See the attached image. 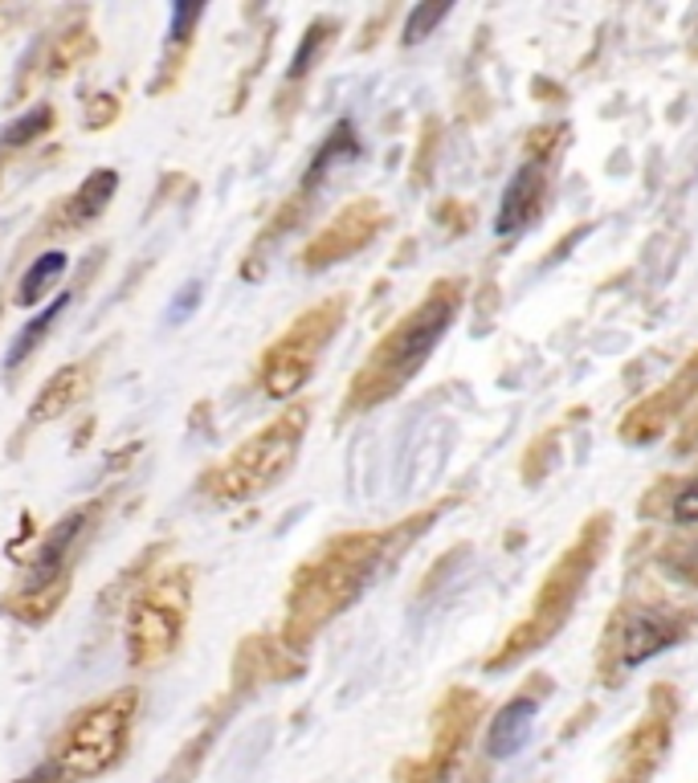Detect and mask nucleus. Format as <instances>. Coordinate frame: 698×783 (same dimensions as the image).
Returning a JSON list of instances; mask_svg holds the SVG:
<instances>
[{"instance_id": "1", "label": "nucleus", "mask_w": 698, "mask_h": 783, "mask_svg": "<svg viewBox=\"0 0 698 783\" xmlns=\"http://www.w3.org/2000/svg\"><path fill=\"white\" fill-rule=\"evenodd\" d=\"M397 530H347L323 542L295 575H290V596H286L282 620V649L302 653L319 637V628L331 625L343 608H352L376 568L392 556Z\"/></svg>"}, {"instance_id": "2", "label": "nucleus", "mask_w": 698, "mask_h": 783, "mask_svg": "<svg viewBox=\"0 0 698 783\" xmlns=\"http://www.w3.org/2000/svg\"><path fill=\"white\" fill-rule=\"evenodd\" d=\"M457 306H462V282L445 278V282L433 286L425 302L405 314L397 327L372 347L368 363L352 376L347 396H343V416L368 413L376 404H385L388 396H397L400 388L421 371V363L433 356V347L442 343V335L454 323Z\"/></svg>"}, {"instance_id": "3", "label": "nucleus", "mask_w": 698, "mask_h": 783, "mask_svg": "<svg viewBox=\"0 0 698 783\" xmlns=\"http://www.w3.org/2000/svg\"><path fill=\"white\" fill-rule=\"evenodd\" d=\"M307 425H311V409L307 404H295L282 416H274L266 428H257L254 437H245L229 454V461L213 466L200 478V494L229 506V502H250L257 494L274 490L290 473V466H295L302 437H307Z\"/></svg>"}, {"instance_id": "4", "label": "nucleus", "mask_w": 698, "mask_h": 783, "mask_svg": "<svg viewBox=\"0 0 698 783\" xmlns=\"http://www.w3.org/2000/svg\"><path fill=\"white\" fill-rule=\"evenodd\" d=\"M135 711H140V690L123 685L107 698L90 702L74 714L66 727L57 730V739L49 742V768L66 783H82L95 775H107L111 768L123 763L131 742V727H135Z\"/></svg>"}, {"instance_id": "5", "label": "nucleus", "mask_w": 698, "mask_h": 783, "mask_svg": "<svg viewBox=\"0 0 698 783\" xmlns=\"http://www.w3.org/2000/svg\"><path fill=\"white\" fill-rule=\"evenodd\" d=\"M192 588H197V571L188 563H176L135 592L128 613L131 670H156L180 649L188 628V608H192Z\"/></svg>"}, {"instance_id": "6", "label": "nucleus", "mask_w": 698, "mask_h": 783, "mask_svg": "<svg viewBox=\"0 0 698 783\" xmlns=\"http://www.w3.org/2000/svg\"><path fill=\"white\" fill-rule=\"evenodd\" d=\"M343 314H347V299H323L307 306V311L278 335V339L262 351L257 363V384L270 400H286L302 392V384L311 380L314 363L323 356V347L335 339V331L343 327Z\"/></svg>"}, {"instance_id": "7", "label": "nucleus", "mask_w": 698, "mask_h": 783, "mask_svg": "<svg viewBox=\"0 0 698 783\" xmlns=\"http://www.w3.org/2000/svg\"><path fill=\"white\" fill-rule=\"evenodd\" d=\"M605 535H609V527H605V523H592V527L580 535V542H576L568 556L559 559L556 568H552V575L543 580L540 596H535V608H531V616L519 628H514L511 641L502 645L499 657L490 661L495 670H499L502 661H514V657H523L528 649L543 645L559 625H564L568 608L576 604V596H580V584H585L588 571H592V563H597V551H600V539H605Z\"/></svg>"}, {"instance_id": "8", "label": "nucleus", "mask_w": 698, "mask_h": 783, "mask_svg": "<svg viewBox=\"0 0 698 783\" xmlns=\"http://www.w3.org/2000/svg\"><path fill=\"white\" fill-rule=\"evenodd\" d=\"M380 228H385V209H380L372 197H359V200H352L347 209H340L328 228H319L311 242L302 245L299 261L307 266V270L335 266V261H343V257L359 254Z\"/></svg>"}, {"instance_id": "9", "label": "nucleus", "mask_w": 698, "mask_h": 783, "mask_svg": "<svg viewBox=\"0 0 698 783\" xmlns=\"http://www.w3.org/2000/svg\"><path fill=\"white\" fill-rule=\"evenodd\" d=\"M95 380H99V356H86V359H78V363H70V368L54 371V376L42 384V392L33 396V404H29L25 428L62 421L70 409H78V404L90 396Z\"/></svg>"}, {"instance_id": "10", "label": "nucleus", "mask_w": 698, "mask_h": 783, "mask_svg": "<svg viewBox=\"0 0 698 783\" xmlns=\"http://www.w3.org/2000/svg\"><path fill=\"white\" fill-rule=\"evenodd\" d=\"M690 620H678L666 608H642L633 613L629 620H621L617 628V653H621V665H638L645 657H654L657 649H666L683 637V628Z\"/></svg>"}, {"instance_id": "11", "label": "nucleus", "mask_w": 698, "mask_h": 783, "mask_svg": "<svg viewBox=\"0 0 698 783\" xmlns=\"http://www.w3.org/2000/svg\"><path fill=\"white\" fill-rule=\"evenodd\" d=\"M114 192H119V171H111V168L90 171L82 184H78V192L49 213L45 228H66V233H78V228H86L90 221H99V216L107 213V204H111Z\"/></svg>"}, {"instance_id": "12", "label": "nucleus", "mask_w": 698, "mask_h": 783, "mask_svg": "<svg viewBox=\"0 0 698 783\" xmlns=\"http://www.w3.org/2000/svg\"><path fill=\"white\" fill-rule=\"evenodd\" d=\"M543 188H547V156L528 159L523 168L514 171L511 188H507V197H502L499 233H519V228L528 225L531 216L540 213Z\"/></svg>"}, {"instance_id": "13", "label": "nucleus", "mask_w": 698, "mask_h": 783, "mask_svg": "<svg viewBox=\"0 0 698 783\" xmlns=\"http://www.w3.org/2000/svg\"><path fill=\"white\" fill-rule=\"evenodd\" d=\"M531 718H535V698L531 694H519L499 711V718L490 723V735H486V751L495 759L514 756L531 735Z\"/></svg>"}, {"instance_id": "14", "label": "nucleus", "mask_w": 698, "mask_h": 783, "mask_svg": "<svg viewBox=\"0 0 698 783\" xmlns=\"http://www.w3.org/2000/svg\"><path fill=\"white\" fill-rule=\"evenodd\" d=\"M695 384H698V356H695V363H690V368H686L683 376L674 380L671 388H662V396H654L642 409V413L629 416L625 433H629V437H642V441H645V437H654V433H662V425H666V413H674V409H678V404L690 396L686 388H695Z\"/></svg>"}, {"instance_id": "15", "label": "nucleus", "mask_w": 698, "mask_h": 783, "mask_svg": "<svg viewBox=\"0 0 698 783\" xmlns=\"http://www.w3.org/2000/svg\"><path fill=\"white\" fill-rule=\"evenodd\" d=\"M70 596V584H54V588H16L0 600V608L9 616H16L21 625H45L57 613V604Z\"/></svg>"}, {"instance_id": "16", "label": "nucleus", "mask_w": 698, "mask_h": 783, "mask_svg": "<svg viewBox=\"0 0 698 783\" xmlns=\"http://www.w3.org/2000/svg\"><path fill=\"white\" fill-rule=\"evenodd\" d=\"M74 299H78V290H62V294H57V299L49 302V306H45V311L37 314L33 323H29V327L21 331V335H16L13 347H9V371H16L29 356H33V351H37V347H42L45 335L54 331L57 318H62V314H66V311L74 306Z\"/></svg>"}, {"instance_id": "17", "label": "nucleus", "mask_w": 698, "mask_h": 783, "mask_svg": "<svg viewBox=\"0 0 698 783\" xmlns=\"http://www.w3.org/2000/svg\"><path fill=\"white\" fill-rule=\"evenodd\" d=\"M66 270H70V257L62 254V249L42 254L25 273H21V282H16V302H21V306H37V302L45 299V290H49Z\"/></svg>"}, {"instance_id": "18", "label": "nucleus", "mask_w": 698, "mask_h": 783, "mask_svg": "<svg viewBox=\"0 0 698 783\" xmlns=\"http://www.w3.org/2000/svg\"><path fill=\"white\" fill-rule=\"evenodd\" d=\"M54 107H33L29 114H21L16 123L4 127L0 135V152H16V147H25V143H37L45 131H54Z\"/></svg>"}, {"instance_id": "19", "label": "nucleus", "mask_w": 698, "mask_h": 783, "mask_svg": "<svg viewBox=\"0 0 698 783\" xmlns=\"http://www.w3.org/2000/svg\"><path fill=\"white\" fill-rule=\"evenodd\" d=\"M335 29H340V21H314V25L302 33V45H299V54H295V61H290V74H286V82H295V78H302V74L311 70L314 57H319L331 42H335Z\"/></svg>"}, {"instance_id": "20", "label": "nucleus", "mask_w": 698, "mask_h": 783, "mask_svg": "<svg viewBox=\"0 0 698 783\" xmlns=\"http://www.w3.org/2000/svg\"><path fill=\"white\" fill-rule=\"evenodd\" d=\"M95 49H99V45H95V37H90L86 29H74V33H66V37L57 42L54 57H49V74L74 70V61H78V57H90Z\"/></svg>"}, {"instance_id": "21", "label": "nucleus", "mask_w": 698, "mask_h": 783, "mask_svg": "<svg viewBox=\"0 0 698 783\" xmlns=\"http://www.w3.org/2000/svg\"><path fill=\"white\" fill-rule=\"evenodd\" d=\"M445 13H450L445 4H421V9H413V16H409V25H405V42H409V45L421 42V37H425L429 29L437 25V21H442Z\"/></svg>"}, {"instance_id": "22", "label": "nucleus", "mask_w": 698, "mask_h": 783, "mask_svg": "<svg viewBox=\"0 0 698 783\" xmlns=\"http://www.w3.org/2000/svg\"><path fill=\"white\" fill-rule=\"evenodd\" d=\"M114 114H119V102L111 99V94H99V99L86 107V127L90 131H102L114 123Z\"/></svg>"}, {"instance_id": "23", "label": "nucleus", "mask_w": 698, "mask_h": 783, "mask_svg": "<svg viewBox=\"0 0 698 783\" xmlns=\"http://www.w3.org/2000/svg\"><path fill=\"white\" fill-rule=\"evenodd\" d=\"M674 518H678V523H695L698 518V478L686 482L683 490L674 494Z\"/></svg>"}, {"instance_id": "24", "label": "nucleus", "mask_w": 698, "mask_h": 783, "mask_svg": "<svg viewBox=\"0 0 698 783\" xmlns=\"http://www.w3.org/2000/svg\"><path fill=\"white\" fill-rule=\"evenodd\" d=\"M197 302H200V282H188L185 290H180V294H176V302H171L168 318H171V323H180V318H185V314L192 311V306H197Z\"/></svg>"}, {"instance_id": "25", "label": "nucleus", "mask_w": 698, "mask_h": 783, "mask_svg": "<svg viewBox=\"0 0 698 783\" xmlns=\"http://www.w3.org/2000/svg\"><path fill=\"white\" fill-rule=\"evenodd\" d=\"M16 783H66V780H62V775H57L49 763H42V768L33 771V775H25V780H16Z\"/></svg>"}]
</instances>
